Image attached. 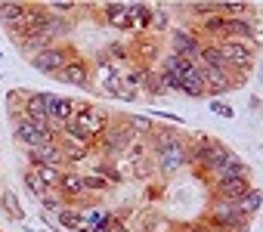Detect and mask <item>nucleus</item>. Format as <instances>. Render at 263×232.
<instances>
[{
	"mask_svg": "<svg viewBox=\"0 0 263 232\" xmlns=\"http://www.w3.org/2000/svg\"><path fill=\"white\" fill-rule=\"evenodd\" d=\"M25 0H0V22H4L7 28H13L19 22V16L25 13Z\"/></svg>",
	"mask_w": 263,
	"mask_h": 232,
	"instance_id": "nucleus-27",
	"label": "nucleus"
},
{
	"mask_svg": "<svg viewBox=\"0 0 263 232\" xmlns=\"http://www.w3.org/2000/svg\"><path fill=\"white\" fill-rule=\"evenodd\" d=\"M189 16H195V22L208 19V16H220L223 13V0H198V4H189L186 7Z\"/></svg>",
	"mask_w": 263,
	"mask_h": 232,
	"instance_id": "nucleus-28",
	"label": "nucleus"
},
{
	"mask_svg": "<svg viewBox=\"0 0 263 232\" xmlns=\"http://www.w3.org/2000/svg\"><path fill=\"white\" fill-rule=\"evenodd\" d=\"M74 56H81L78 53V47L68 41V44H56V47H47V50H41V53H34L28 62H31V68H37L41 74H50V78H56Z\"/></svg>",
	"mask_w": 263,
	"mask_h": 232,
	"instance_id": "nucleus-4",
	"label": "nucleus"
},
{
	"mask_svg": "<svg viewBox=\"0 0 263 232\" xmlns=\"http://www.w3.org/2000/svg\"><path fill=\"white\" fill-rule=\"evenodd\" d=\"M28 232H41V229H28Z\"/></svg>",
	"mask_w": 263,
	"mask_h": 232,
	"instance_id": "nucleus-42",
	"label": "nucleus"
},
{
	"mask_svg": "<svg viewBox=\"0 0 263 232\" xmlns=\"http://www.w3.org/2000/svg\"><path fill=\"white\" fill-rule=\"evenodd\" d=\"M96 19H102L108 28H118V31H130V22H127V4H102L96 10Z\"/></svg>",
	"mask_w": 263,
	"mask_h": 232,
	"instance_id": "nucleus-18",
	"label": "nucleus"
},
{
	"mask_svg": "<svg viewBox=\"0 0 263 232\" xmlns=\"http://www.w3.org/2000/svg\"><path fill=\"white\" fill-rule=\"evenodd\" d=\"M13 140L25 149H37V146H47V143H56V133L47 130V127H37L34 121L28 118H19L13 121Z\"/></svg>",
	"mask_w": 263,
	"mask_h": 232,
	"instance_id": "nucleus-10",
	"label": "nucleus"
},
{
	"mask_svg": "<svg viewBox=\"0 0 263 232\" xmlns=\"http://www.w3.org/2000/svg\"><path fill=\"white\" fill-rule=\"evenodd\" d=\"M152 114H155V118H161V121L177 124V127H186V118H183V114H174V111H164V108H155Z\"/></svg>",
	"mask_w": 263,
	"mask_h": 232,
	"instance_id": "nucleus-37",
	"label": "nucleus"
},
{
	"mask_svg": "<svg viewBox=\"0 0 263 232\" xmlns=\"http://www.w3.org/2000/svg\"><path fill=\"white\" fill-rule=\"evenodd\" d=\"M53 96H56V93H44V90H25V105H22V114H25L28 121H34L37 127H47V124H50ZM47 130H50V127H47Z\"/></svg>",
	"mask_w": 263,
	"mask_h": 232,
	"instance_id": "nucleus-9",
	"label": "nucleus"
},
{
	"mask_svg": "<svg viewBox=\"0 0 263 232\" xmlns=\"http://www.w3.org/2000/svg\"><path fill=\"white\" fill-rule=\"evenodd\" d=\"M124 121L130 124V130H134L137 137H143V140H146V137L152 133V127H155V121L149 118V114H124Z\"/></svg>",
	"mask_w": 263,
	"mask_h": 232,
	"instance_id": "nucleus-31",
	"label": "nucleus"
},
{
	"mask_svg": "<svg viewBox=\"0 0 263 232\" xmlns=\"http://www.w3.org/2000/svg\"><path fill=\"white\" fill-rule=\"evenodd\" d=\"M211 143H214V137H208V133H195V137H189V146H186V161H189V167L201 170Z\"/></svg>",
	"mask_w": 263,
	"mask_h": 232,
	"instance_id": "nucleus-20",
	"label": "nucleus"
},
{
	"mask_svg": "<svg viewBox=\"0 0 263 232\" xmlns=\"http://www.w3.org/2000/svg\"><path fill=\"white\" fill-rule=\"evenodd\" d=\"M164 74V71H161ZM164 84H167V90L171 93H180V78H174V74H164Z\"/></svg>",
	"mask_w": 263,
	"mask_h": 232,
	"instance_id": "nucleus-39",
	"label": "nucleus"
},
{
	"mask_svg": "<svg viewBox=\"0 0 263 232\" xmlns=\"http://www.w3.org/2000/svg\"><path fill=\"white\" fill-rule=\"evenodd\" d=\"M37 204H41V210H44V214H59V210L65 207V201H62V198H59L56 192H50V195H44V198H41Z\"/></svg>",
	"mask_w": 263,
	"mask_h": 232,
	"instance_id": "nucleus-36",
	"label": "nucleus"
},
{
	"mask_svg": "<svg viewBox=\"0 0 263 232\" xmlns=\"http://www.w3.org/2000/svg\"><path fill=\"white\" fill-rule=\"evenodd\" d=\"M0 214L7 220H13V223H25V207H22V201H19V195L13 189L0 192Z\"/></svg>",
	"mask_w": 263,
	"mask_h": 232,
	"instance_id": "nucleus-23",
	"label": "nucleus"
},
{
	"mask_svg": "<svg viewBox=\"0 0 263 232\" xmlns=\"http://www.w3.org/2000/svg\"><path fill=\"white\" fill-rule=\"evenodd\" d=\"M164 31H171V16H167V10H161V7H152V22H149V34L161 37Z\"/></svg>",
	"mask_w": 263,
	"mask_h": 232,
	"instance_id": "nucleus-33",
	"label": "nucleus"
},
{
	"mask_svg": "<svg viewBox=\"0 0 263 232\" xmlns=\"http://www.w3.org/2000/svg\"><path fill=\"white\" fill-rule=\"evenodd\" d=\"M232 207H235V214H238V217L251 220V217H254V214L263 207V192H260L257 186H251V189H248V192H245L238 201H232Z\"/></svg>",
	"mask_w": 263,
	"mask_h": 232,
	"instance_id": "nucleus-22",
	"label": "nucleus"
},
{
	"mask_svg": "<svg viewBox=\"0 0 263 232\" xmlns=\"http://www.w3.org/2000/svg\"><path fill=\"white\" fill-rule=\"evenodd\" d=\"M198 71H201L204 96H208V99L226 96V93H232V90H238V87H245V84H248V81L232 78V74H229V71H223V68H204V65H198Z\"/></svg>",
	"mask_w": 263,
	"mask_h": 232,
	"instance_id": "nucleus-8",
	"label": "nucleus"
},
{
	"mask_svg": "<svg viewBox=\"0 0 263 232\" xmlns=\"http://www.w3.org/2000/svg\"><path fill=\"white\" fill-rule=\"evenodd\" d=\"M50 19V13H47V7L44 4H28L25 7V13L19 16V22L13 25V28H7L10 31V37H13V44L19 47L22 41H28V37H34L41 28H44V22Z\"/></svg>",
	"mask_w": 263,
	"mask_h": 232,
	"instance_id": "nucleus-6",
	"label": "nucleus"
},
{
	"mask_svg": "<svg viewBox=\"0 0 263 232\" xmlns=\"http://www.w3.org/2000/svg\"><path fill=\"white\" fill-rule=\"evenodd\" d=\"M232 177H251V167H248V161H245L238 152H232V155L217 167V173L211 177V183H217V180H232Z\"/></svg>",
	"mask_w": 263,
	"mask_h": 232,
	"instance_id": "nucleus-21",
	"label": "nucleus"
},
{
	"mask_svg": "<svg viewBox=\"0 0 263 232\" xmlns=\"http://www.w3.org/2000/svg\"><path fill=\"white\" fill-rule=\"evenodd\" d=\"M127 53H130V65L137 68H155L164 56V41L155 34H137L127 41Z\"/></svg>",
	"mask_w": 263,
	"mask_h": 232,
	"instance_id": "nucleus-3",
	"label": "nucleus"
},
{
	"mask_svg": "<svg viewBox=\"0 0 263 232\" xmlns=\"http://www.w3.org/2000/svg\"><path fill=\"white\" fill-rule=\"evenodd\" d=\"M111 114L115 111H108L105 105H99V102H78V111H74V127L84 133V137H90L93 143L105 133V127L111 124Z\"/></svg>",
	"mask_w": 263,
	"mask_h": 232,
	"instance_id": "nucleus-2",
	"label": "nucleus"
},
{
	"mask_svg": "<svg viewBox=\"0 0 263 232\" xmlns=\"http://www.w3.org/2000/svg\"><path fill=\"white\" fill-rule=\"evenodd\" d=\"M260 74H263V62H260Z\"/></svg>",
	"mask_w": 263,
	"mask_h": 232,
	"instance_id": "nucleus-41",
	"label": "nucleus"
},
{
	"mask_svg": "<svg viewBox=\"0 0 263 232\" xmlns=\"http://www.w3.org/2000/svg\"><path fill=\"white\" fill-rule=\"evenodd\" d=\"M28 167V164H25ZM62 170L65 167H34V173H37V180L47 186V192H56V186H59V180H62Z\"/></svg>",
	"mask_w": 263,
	"mask_h": 232,
	"instance_id": "nucleus-34",
	"label": "nucleus"
},
{
	"mask_svg": "<svg viewBox=\"0 0 263 232\" xmlns=\"http://www.w3.org/2000/svg\"><path fill=\"white\" fill-rule=\"evenodd\" d=\"M25 161H28V167H65V158H62L59 143H47V146H37V149H25Z\"/></svg>",
	"mask_w": 263,
	"mask_h": 232,
	"instance_id": "nucleus-14",
	"label": "nucleus"
},
{
	"mask_svg": "<svg viewBox=\"0 0 263 232\" xmlns=\"http://www.w3.org/2000/svg\"><path fill=\"white\" fill-rule=\"evenodd\" d=\"M143 93H146L149 99H164V96H171L161 68H149V71H146V78H143Z\"/></svg>",
	"mask_w": 263,
	"mask_h": 232,
	"instance_id": "nucleus-25",
	"label": "nucleus"
},
{
	"mask_svg": "<svg viewBox=\"0 0 263 232\" xmlns=\"http://www.w3.org/2000/svg\"><path fill=\"white\" fill-rule=\"evenodd\" d=\"M130 173H134L137 180H152V177H158L152 155H146V158H137V161H130Z\"/></svg>",
	"mask_w": 263,
	"mask_h": 232,
	"instance_id": "nucleus-32",
	"label": "nucleus"
},
{
	"mask_svg": "<svg viewBox=\"0 0 263 232\" xmlns=\"http://www.w3.org/2000/svg\"><path fill=\"white\" fill-rule=\"evenodd\" d=\"M251 186H254V183H251V177L217 180V183H211V198H217V201H238Z\"/></svg>",
	"mask_w": 263,
	"mask_h": 232,
	"instance_id": "nucleus-15",
	"label": "nucleus"
},
{
	"mask_svg": "<svg viewBox=\"0 0 263 232\" xmlns=\"http://www.w3.org/2000/svg\"><path fill=\"white\" fill-rule=\"evenodd\" d=\"M22 105H25V90H10L7 93V114H10V124L13 121H19V118H25L22 114Z\"/></svg>",
	"mask_w": 263,
	"mask_h": 232,
	"instance_id": "nucleus-30",
	"label": "nucleus"
},
{
	"mask_svg": "<svg viewBox=\"0 0 263 232\" xmlns=\"http://www.w3.org/2000/svg\"><path fill=\"white\" fill-rule=\"evenodd\" d=\"M174 232H177V229H174Z\"/></svg>",
	"mask_w": 263,
	"mask_h": 232,
	"instance_id": "nucleus-43",
	"label": "nucleus"
},
{
	"mask_svg": "<svg viewBox=\"0 0 263 232\" xmlns=\"http://www.w3.org/2000/svg\"><path fill=\"white\" fill-rule=\"evenodd\" d=\"M158 68L164 71V74H174V78H186L192 68H198L195 62H189V59H183V56H174V53H164L161 56V62H158Z\"/></svg>",
	"mask_w": 263,
	"mask_h": 232,
	"instance_id": "nucleus-24",
	"label": "nucleus"
},
{
	"mask_svg": "<svg viewBox=\"0 0 263 232\" xmlns=\"http://www.w3.org/2000/svg\"><path fill=\"white\" fill-rule=\"evenodd\" d=\"M167 44H171V50H167V53H174V56H183V59H189V62H195V65H198L201 37L195 34V28H171V37H167Z\"/></svg>",
	"mask_w": 263,
	"mask_h": 232,
	"instance_id": "nucleus-11",
	"label": "nucleus"
},
{
	"mask_svg": "<svg viewBox=\"0 0 263 232\" xmlns=\"http://www.w3.org/2000/svg\"><path fill=\"white\" fill-rule=\"evenodd\" d=\"M127 22H130V34H149V22H152V7L149 4H127Z\"/></svg>",
	"mask_w": 263,
	"mask_h": 232,
	"instance_id": "nucleus-19",
	"label": "nucleus"
},
{
	"mask_svg": "<svg viewBox=\"0 0 263 232\" xmlns=\"http://www.w3.org/2000/svg\"><path fill=\"white\" fill-rule=\"evenodd\" d=\"M59 84H68V87H78L84 93H96V84H93V62L84 59V56H74L59 74H56Z\"/></svg>",
	"mask_w": 263,
	"mask_h": 232,
	"instance_id": "nucleus-7",
	"label": "nucleus"
},
{
	"mask_svg": "<svg viewBox=\"0 0 263 232\" xmlns=\"http://www.w3.org/2000/svg\"><path fill=\"white\" fill-rule=\"evenodd\" d=\"M121 232H134V229H130V226H124V229H121Z\"/></svg>",
	"mask_w": 263,
	"mask_h": 232,
	"instance_id": "nucleus-40",
	"label": "nucleus"
},
{
	"mask_svg": "<svg viewBox=\"0 0 263 232\" xmlns=\"http://www.w3.org/2000/svg\"><path fill=\"white\" fill-rule=\"evenodd\" d=\"M74 111H78V99H71V96H53V108H50V130L59 137L65 127H71V121H74Z\"/></svg>",
	"mask_w": 263,
	"mask_h": 232,
	"instance_id": "nucleus-13",
	"label": "nucleus"
},
{
	"mask_svg": "<svg viewBox=\"0 0 263 232\" xmlns=\"http://www.w3.org/2000/svg\"><path fill=\"white\" fill-rule=\"evenodd\" d=\"M177 232H180V229H177Z\"/></svg>",
	"mask_w": 263,
	"mask_h": 232,
	"instance_id": "nucleus-44",
	"label": "nucleus"
},
{
	"mask_svg": "<svg viewBox=\"0 0 263 232\" xmlns=\"http://www.w3.org/2000/svg\"><path fill=\"white\" fill-rule=\"evenodd\" d=\"M56 195H59L65 204H74V207H81V204H102V201H96V198L87 195L84 170H78V167H65V170H62V180H59V186H56Z\"/></svg>",
	"mask_w": 263,
	"mask_h": 232,
	"instance_id": "nucleus-5",
	"label": "nucleus"
},
{
	"mask_svg": "<svg viewBox=\"0 0 263 232\" xmlns=\"http://www.w3.org/2000/svg\"><path fill=\"white\" fill-rule=\"evenodd\" d=\"M223 16L226 19H254V4H245V0H223Z\"/></svg>",
	"mask_w": 263,
	"mask_h": 232,
	"instance_id": "nucleus-29",
	"label": "nucleus"
},
{
	"mask_svg": "<svg viewBox=\"0 0 263 232\" xmlns=\"http://www.w3.org/2000/svg\"><path fill=\"white\" fill-rule=\"evenodd\" d=\"M180 93L189 96V99H208V96H204V81H201V71H198V68H192V71L180 81Z\"/></svg>",
	"mask_w": 263,
	"mask_h": 232,
	"instance_id": "nucleus-26",
	"label": "nucleus"
},
{
	"mask_svg": "<svg viewBox=\"0 0 263 232\" xmlns=\"http://www.w3.org/2000/svg\"><path fill=\"white\" fill-rule=\"evenodd\" d=\"M137 140V133L130 130V124L124 121V114H111V124L105 127V133L96 140V158L102 161H121L127 146Z\"/></svg>",
	"mask_w": 263,
	"mask_h": 232,
	"instance_id": "nucleus-1",
	"label": "nucleus"
},
{
	"mask_svg": "<svg viewBox=\"0 0 263 232\" xmlns=\"http://www.w3.org/2000/svg\"><path fill=\"white\" fill-rule=\"evenodd\" d=\"M229 155H232V149L214 137V143H211V149H208V158H204V164H201V170H198V173H201V180H204V183H211V177L217 173V167H220Z\"/></svg>",
	"mask_w": 263,
	"mask_h": 232,
	"instance_id": "nucleus-17",
	"label": "nucleus"
},
{
	"mask_svg": "<svg viewBox=\"0 0 263 232\" xmlns=\"http://www.w3.org/2000/svg\"><path fill=\"white\" fill-rule=\"evenodd\" d=\"M186 146H189V140H186V143H177V146H171V149H164V152H155V155H152L158 177H171V173H177V170L189 167V161H186Z\"/></svg>",
	"mask_w": 263,
	"mask_h": 232,
	"instance_id": "nucleus-12",
	"label": "nucleus"
},
{
	"mask_svg": "<svg viewBox=\"0 0 263 232\" xmlns=\"http://www.w3.org/2000/svg\"><path fill=\"white\" fill-rule=\"evenodd\" d=\"M189 140V133H183L180 127H152V133L146 137V146H149V152L155 155V152H164V149H171V146H177V143H186Z\"/></svg>",
	"mask_w": 263,
	"mask_h": 232,
	"instance_id": "nucleus-16",
	"label": "nucleus"
},
{
	"mask_svg": "<svg viewBox=\"0 0 263 232\" xmlns=\"http://www.w3.org/2000/svg\"><path fill=\"white\" fill-rule=\"evenodd\" d=\"M22 183H25V189H28V192H31V195L37 198V201H41L44 195H50V192H47V186H44V183L37 180L34 167H25V170H22Z\"/></svg>",
	"mask_w": 263,
	"mask_h": 232,
	"instance_id": "nucleus-35",
	"label": "nucleus"
},
{
	"mask_svg": "<svg viewBox=\"0 0 263 232\" xmlns=\"http://www.w3.org/2000/svg\"><path fill=\"white\" fill-rule=\"evenodd\" d=\"M211 111L214 114H223V118H235V108L226 105V102H211Z\"/></svg>",
	"mask_w": 263,
	"mask_h": 232,
	"instance_id": "nucleus-38",
	"label": "nucleus"
}]
</instances>
